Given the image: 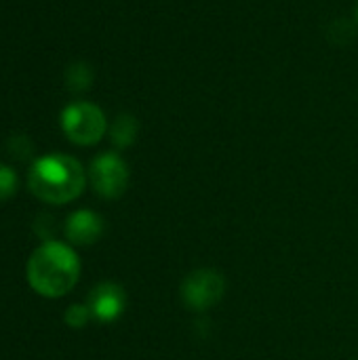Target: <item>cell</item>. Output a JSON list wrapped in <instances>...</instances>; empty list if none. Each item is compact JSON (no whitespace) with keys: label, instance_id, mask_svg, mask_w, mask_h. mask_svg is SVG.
I'll return each mask as SVG.
<instances>
[{"label":"cell","instance_id":"cell-1","mask_svg":"<svg viewBox=\"0 0 358 360\" xmlns=\"http://www.w3.org/2000/svg\"><path fill=\"white\" fill-rule=\"evenodd\" d=\"M27 283L30 287L49 300L70 293L80 276V262L74 249L63 243L46 240L27 259Z\"/></svg>","mask_w":358,"mask_h":360},{"label":"cell","instance_id":"cell-2","mask_svg":"<svg viewBox=\"0 0 358 360\" xmlns=\"http://www.w3.org/2000/svg\"><path fill=\"white\" fill-rule=\"evenodd\" d=\"M87 175L82 165L68 154H46L30 167L27 186L36 198L49 205H65L84 190Z\"/></svg>","mask_w":358,"mask_h":360},{"label":"cell","instance_id":"cell-3","mask_svg":"<svg viewBox=\"0 0 358 360\" xmlns=\"http://www.w3.org/2000/svg\"><path fill=\"white\" fill-rule=\"evenodd\" d=\"M59 122H61L65 137L76 146L97 143L108 129L106 114L101 112L99 105H95L91 101H74V103L65 105Z\"/></svg>","mask_w":358,"mask_h":360},{"label":"cell","instance_id":"cell-4","mask_svg":"<svg viewBox=\"0 0 358 360\" xmlns=\"http://www.w3.org/2000/svg\"><path fill=\"white\" fill-rule=\"evenodd\" d=\"M89 177H91L93 190L101 198H110V200L120 198L129 186V169H127L124 160L114 152L99 154L91 162Z\"/></svg>","mask_w":358,"mask_h":360},{"label":"cell","instance_id":"cell-5","mask_svg":"<svg viewBox=\"0 0 358 360\" xmlns=\"http://www.w3.org/2000/svg\"><path fill=\"white\" fill-rule=\"evenodd\" d=\"M226 291V281L217 270H196L181 283V300L192 310L213 308Z\"/></svg>","mask_w":358,"mask_h":360},{"label":"cell","instance_id":"cell-6","mask_svg":"<svg viewBox=\"0 0 358 360\" xmlns=\"http://www.w3.org/2000/svg\"><path fill=\"white\" fill-rule=\"evenodd\" d=\"M87 306L91 310V316H95L99 323H114L124 312L127 297L122 287L114 283H101L91 291Z\"/></svg>","mask_w":358,"mask_h":360},{"label":"cell","instance_id":"cell-7","mask_svg":"<svg viewBox=\"0 0 358 360\" xmlns=\"http://www.w3.org/2000/svg\"><path fill=\"white\" fill-rule=\"evenodd\" d=\"M103 234V221L93 211H76L65 221V236L74 245H93Z\"/></svg>","mask_w":358,"mask_h":360},{"label":"cell","instance_id":"cell-8","mask_svg":"<svg viewBox=\"0 0 358 360\" xmlns=\"http://www.w3.org/2000/svg\"><path fill=\"white\" fill-rule=\"evenodd\" d=\"M137 129H139L137 127V120L131 114H120L114 120L112 131H110L114 146L116 148H129L135 141V137H137Z\"/></svg>","mask_w":358,"mask_h":360},{"label":"cell","instance_id":"cell-9","mask_svg":"<svg viewBox=\"0 0 358 360\" xmlns=\"http://www.w3.org/2000/svg\"><path fill=\"white\" fill-rule=\"evenodd\" d=\"M65 82H68V89L74 91V93H80V91H87L93 82V70L89 68V63H72L65 72Z\"/></svg>","mask_w":358,"mask_h":360},{"label":"cell","instance_id":"cell-10","mask_svg":"<svg viewBox=\"0 0 358 360\" xmlns=\"http://www.w3.org/2000/svg\"><path fill=\"white\" fill-rule=\"evenodd\" d=\"M17 192V175L11 167L0 165V202L8 200Z\"/></svg>","mask_w":358,"mask_h":360},{"label":"cell","instance_id":"cell-11","mask_svg":"<svg viewBox=\"0 0 358 360\" xmlns=\"http://www.w3.org/2000/svg\"><path fill=\"white\" fill-rule=\"evenodd\" d=\"M89 319H91L89 306H78V304H74V306H70L68 312H65V325L72 327V329H82V327L89 323Z\"/></svg>","mask_w":358,"mask_h":360},{"label":"cell","instance_id":"cell-12","mask_svg":"<svg viewBox=\"0 0 358 360\" xmlns=\"http://www.w3.org/2000/svg\"><path fill=\"white\" fill-rule=\"evenodd\" d=\"M357 17H358V11H357Z\"/></svg>","mask_w":358,"mask_h":360}]
</instances>
